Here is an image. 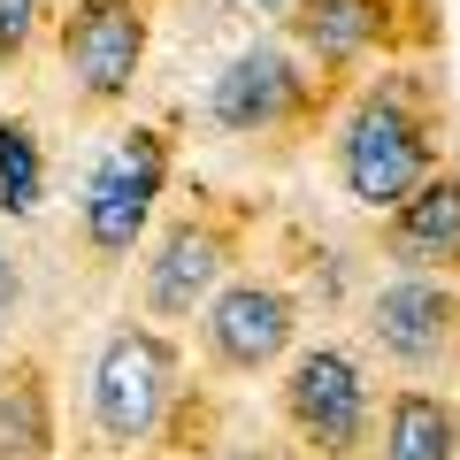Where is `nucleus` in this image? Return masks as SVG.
Masks as SVG:
<instances>
[{"label":"nucleus","mask_w":460,"mask_h":460,"mask_svg":"<svg viewBox=\"0 0 460 460\" xmlns=\"http://www.w3.org/2000/svg\"><path fill=\"white\" fill-rule=\"evenodd\" d=\"M438 169H453V93L429 62H392L345 93L330 123V177L361 215H399Z\"/></svg>","instance_id":"nucleus-1"},{"label":"nucleus","mask_w":460,"mask_h":460,"mask_svg":"<svg viewBox=\"0 0 460 460\" xmlns=\"http://www.w3.org/2000/svg\"><path fill=\"white\" fill-rule=\"evenodd\" d=\"M345 93H353V84L323 77V69L277 31V39H246V47L215 69L208 123L223 138H246V146H261V138L269 146H299V138H314L323 123H338Z\"/></svg>","instance_id":"nucleus-2"},{"label":"nucleus","mask_w":460,"mask_h":460,"mask_svg":"<svg viewBox=\"0 0 460 460\" xmlns=\"http://www.w3.org/2000/svg\"><path fill=\"white\" fill-rule=\"evenodd\" d=\"M253 223L261 208L230 192H192V208L169 215L162 238H154L146 269H138V314L146 323H192L208 314V299L238 277V261L253 253Z\"/></svg>","instance_id":"nucleus-3"},{"label":"nucleus","mask_w":460,"mask_h":460,"mask_svg":"<svg viewBox=\"0 0 460 460\" xmlns=\"http://www.w3.org/2000/svg\"><path fill=\"white\" fill-rule=\"evenodd\" d=\"M184 392V353L162 323H115L108 338L93 345V368H84V414H93V438L108 453L138 460L154 438H162L169 407Z\"/></svg>","instance_id":"nucleus-4"},{"label":"nucleus","mask_w":460,"mask_h":460,"mask_svg":"<svg viewBox=\"0 0 460 460\" xmlns=\"http://www.w3.org/2000/svg\"><path fill=\"white\" fill-rule=\"evenodd\" d=\"M277 422L299 460H368L376 453V422H384L368 361L338 338L299 345L284 361V384H277Z\"/></svg>","instance_id":"nucleus-5"},{"label":"nucleus","mask_w":460,"mask_h":460,"mask_svg":"<svg viewBox=\"0 0 460 460\" xmlns=\"http://www.w3.org/2000/svg\"><path fill=\"white\" fill-rule=\"evenodd\" d=\"M284 39L307 54L323 77L361 84L353 69L368 62H422L445 47V8L438 0H299L284 16Z\"/></svg>","instance_id":"nucleus-6"},{"label":"nucleus","mask_w":460,"mask_h":460,"mask_svg":"<svg viewBox=\"0 0 460 460\" xmlns=\"http://www.w3.org/2000/svg\"><path fill=\"white\" fill-rule=\"evenodd\" d=\"M162 192H169V131L162 123H131V131L93 162V177H84V192H77V246H84V261L93 269L131 261L138 238L154 230Z\"/></svg>","instance_id":"nucleus-7"},{"label":"nucleus","mask_w":460,"mask_h":460,"mask_svg":"<svg viewBox=\"0 0 460 460\" xmlns=\"http://www.w3.org/2000/svg\"><path fill=\"white\" fill-rule=\"evenodd\" d=\"M361 338L399 384H445L460 376V284L445 277H384L361 307Z\"/></svg>","instance_id":"nucleus-8"},{"label":"nucleus","mask_w":460,"mask_h":460,"mask_svg":"<svg viewBox=\"0 0 460 460\" xmlns=\"http://www.w3.org/2000/svg\"><path fill=\"white\" fill-rule=\"evenodd\" d=\"M299 330H307V299L284 277L261 269H238L223 292L199 314V353H208V376H269L299 353Z\"/></svg>","instance_id":"nucleus-9"},{"label":"nucleus","mask_w":460,"mask_h":460,"mask_svg":"<svg viewBox=\"0 0 460 460\" xmlns=\"http://www.w3.org/2000/svg\"><path fill=\"white\" fill-rule=\"evenodd\" d=\"M54 47H62L77 115H108L138 93V69L154 47V8L146 0H69V16L54 23Z\"/></svg>","instance_id":"nucleus-10"},{"label":"nucleus","mask_w":460,"mask_h":460,"mask_svg":"<svg viewBox=\"0 0 460 460\" xmlns=\"http://www.w3.org/2000/svg\"><path fill=\"white\" fill-rule=\"evenodd\" d=\"M376 253L392 261V277H445L460 284V162L438 169L399 215L376 223Z\"/></svg>","instance_id":"nucleus-11"},{"label":"nucleus","mask_w":460,"mask_h":460,"mask_svg":"<svg viewBox=\"0 0 460 460\" xmlns=\"http://www.w3.org/2000/svg\"><path fill=\"white\" fill-rule=\"evenodd\" d=\"M368 460H460V392L429 384H392Z\"/></svg>","instance_id":"nucleus-12"},{"label":"nucleus","mask_w":460,"mask_h":460,"mask_svg":"<svg viewBox=\"0 0 460 460\" xmlns=\"http://www.w3.org/2000/svg\"><path fill=\"white\" fill-rule=\"evenodd\" d=\"M0 460H54V384L39 353L0 361Z\"/></svg>","instance_id":"nucleus-13"},{"label":"nucleus","mask_w":460,"mask_h":460,"mask_svg":"<svg viewBox=\"0 0 460 460\" xmlns=\"http://www.w3.org/2000/svg\"><path fill=\"white\" fill-rule=\"evenodd\" d=\"M223 399L208 392V384H184L177 392V407H169V422H162V438L146 445L138 460H223Z\"/></svg>","instance_id":"nucleus-14"},{"label":"nucleus","mask_w":460,"mask_h":460,"mask_svg":"<svg viewBox=\"0 0 460 460\" xmlns=\"http://www.w3.org/2000/svg\"><path fill=\"white\" fill-rule=\"evenodd\" d=\"M47 199V154L16 115H0V215H39Z\"/></svg>","instance_id":"nucleus-15"},{"label":"nucleus","mask_w":460,"mask_h":460,"mask_svg":"<svg viewBox=\"0 0 460 460\" xmlns=\"http://www.w3.org/2000/svg\"><path fill=\"white\" fill-rule=\"evenodd\" d=\"M47 31V0H0V69H16Z\"/></svg>","instance_id":"nucleus-16"},{"label":"nucleus","mask_w":460,"mask_h":460,"mask_svg":"<svg viewBox=\"0 0 460 460\" xmlns=\"http://www.w3.org/2000/svg\"><path fill=\"white\" fill-rule=\"evenodd\" d=\"M16 307H23V269H16V253L0 246V323H8Z\"/></svg>","instance_id":"nucleus-17"},{"label":"nucleus","mask_w":460,"mask_h":460,"mask_svg":"<svg viewBox=\"0 0 460 460\" xmlns=\"http://www.w3.org/2000/svg\"><path fill=\"white\" fill-rule=\"evenodd\" d=\"M230 8H238V16H261V23H277V31H284V16H292L299 0H230Z\"/></svg>","instance_id":"nucleus-18"},{"label":"nucleus","mask_w":460,"mask_h":460,"mask_svg":"<svg viewBox=\"0 0 460 460\" xmlns=\"http://www.w3.org/2000/svg\"><path fill=\"white\" fill-rule=\"evenodd\" d=\"M223 460H292L284 445H223Z\"/></svg>","instance_id":"nucleus-19"},{"label":"nucleus","mask_w":460,"mask_h":460,"mask_svg":"<svg viewBox=\"0 0 460 460\" xmlns=\"http://www.w3.org/2000/svg\"><path fill=\"white\" fill-rule=\"evenodd\" d=\"M199 8H230V0H199Z\"/></svg>","instance_id":"nucleus-20"}]
</instances>
